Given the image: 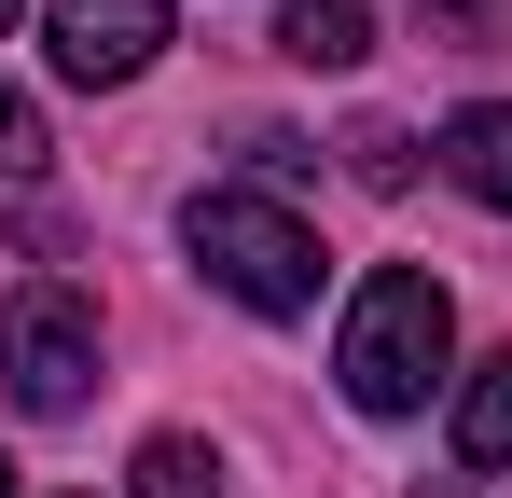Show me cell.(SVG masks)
Returning <instances> with one entry per match:
<instances>
[{
    "label": "cell",
    "instance_id": "4fadbf2b",
    "mask_svg": "<svg viewBox=\"0 0 512 498\" xmlns=\"http://www.w3.org/2000/svg\"><path fill=\"white\" fill-rule=\"evenodd\" d=\"M0 498H14V471H0Z\"/></svg>",
    "mask_w": 512,
    "mask_h": 498
},
{
    "label": "cell",
    "instance_id": "7a4b0ae2",
    "mask_svg": "<svg viewBox=\"0 0 512 498\" xmlns=\"http://www.w3.org/2000/svg\"><path fill=\"white\" fill-rule=\"evenodd\" d=\"M180 249H194V277L236 291L250 319H305V305H319V236H305L263 180H208V194L180 208Z\"/></svg>",
    "mask_w": 512,
    "mask_h": 498
},
{
    "label": "cell",
    "instance_id": "8fae6325",
    "mask_svg": "<svg viewBox=\"0 0 512 498\" xmlns=\"http://www.w3.org/2000/svg\"><path fill=\"white\" fill-rule=\"evenodd\" d=\"M443 14H499V0H443Z\"/></svg>",
    "mask_w": 512,
    "mask_h": 498
},
{
    "label": "cell",
    "instance_id": "5b68a950",
    "mask_svg": "<svg viewBox=\"0 0 512 498\" xmlns=\"http://www.w3.org/2000/svg\"><path fill=\"white\" fill-rule=\"evenodd\" d=\"M443 180H457L471 208H512V97H471V111L443 125Z\"/></svg>",
    "mask_w": 512,
    "mask_h": 498
},
{
    "label": "cell",
    "instance_id": "277c9868",
    "mask_svg": "<svg viewBox=\"0 0 512 498\" xmlns=\"http://www.w3.org/2000/svg\"><path fill=\"white\" fill-rule=\"evenodd\" d=\"M42 42L70 83H139L167 56V0H42Z\"/></svg>",
    "mask_w": 512,
    "mask_h": 498
},
{
    "label": "cell",
    "instance_id": "9c48e42d",
    "mask_svg": "<svg viewBox=\"0 0 512 498\" xmlns=\"http://www.w3.org/2000/svg\"><path fill=\"white\" fill-rule=\"evenodd\" d=\"M346 180H360V194H402V180H416V139H402V125H346Z\"/></svg>",
    "mask_w": 512,
    "mask_h": 498
},
{
    "label": "cell",
    "instance_id": "7c38bea8",
    "mask_svg": "<svg viewBox=\"0 0 512 498\" xmlns=\"http://www.w3.org/2000/svg\"><path fill=\"white\" fill-rule=\"evenodd\" d=\"M14 14H28V0H0V28H14Z\"/></svg>",
    "mask_w": 512,
    "mask_h": 498
},
{
    "label": "cell",
    "instance_id": "6da1fadb",
    "mask_svg": "<svg viewBox=\"0 0 512 498\" xmlns=\"http://www.w3.org/2000/svg\"><path fill=\"white\" fill-rule=\"evenodd\" d=\"M443 360H457V305H443V277H429V263H374L360 305H346V346H333L346 402H360V415H416L429 388H443Z\"/></svg>",
    "mask_w": 512,
    "mask_h": 498
},
{
    "label": "cell",
    "instance_id": "8992f818",
    "mask_svg": "<svg viewBox=\"0 0 512 498\" xmlns=\"http://www.w3.org/2000/svg\"><path fill=\"white\" fill-rule=\"evenodd\" d=\"M277 56H305V70H360V56H374V0H277Z\"/></svg>",
    "mask_w": 512,
    "mask_h": 498
},
{
    "label": "cell",
    "instance_id": "3957f363",
    "mask_svg": "<svg viewBox=\"0 0 512 498\" xmlns=\"http://www.w3.org/2000/svg\"><path fill=\"white\" fill-rule=\"evenodd\" d=\"M0 388H14L28 415H70V402L97 388V305H84V291L42 277V291L0 305Z\"/></svg>",
    "mask_w": 512,
    "mask_h": 498
},
{
    "label": "cell",
    "instance_id": "ba28073f",
    "mask_svg": "<svg viewBox=\"0 0 512 498\" xmlns=\"http://www.w3.org/2000/svg\"><path fill=\"white\" fill-rule=\"evenodd\" d=\"M125 498H222V457H208L194 429H153L139 471H125Z\"/></svg>",
    "mask_w": 512,
    "mask_h": 498
},
{
    "label": "cell",
    "instance_id": "52a82bcc",
    "mask_svg": "<svg viewBox=\"0 0 512 498\" xmlns=\"http://www.w3.org/2000/svg\"><path fill=\"white\" fill-rule=\"evenodd\" d=\"M457 457H471V471H512V360H471V388H457Z\"/></svg>",
    "mask_w": 512,
    "mask_h": 498
},
{
    "label": "cell",
    "instance_id": "5bb4252c",
    "mask_svg": "<svg viewBox=\"0 0 512 498\" xmlns=\"http://www.w3.org/2000/svg\"><path fill=\"white\" fill-rule=\"evenodd\" d=\"M443 498H457V485H443Z\"/></svg>",
    "mask_w": 512,
    "mask_h": 498
},
{
    "label": "cell",
    "instance_id": "30bf717a",
    "mask_svg": "<svg viewBox=\"0 0 512 498\" xmlns=\"http://www.w3.org/2000/svg\"><path fill=\"white\" fill-rule=\"evenodd\" d=\"M28 166H42V111L0 83V180H28Z\"/></svg>",
    "mask_w": 512,
    "mask_h": 498
}]
</instances>
